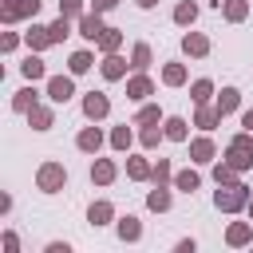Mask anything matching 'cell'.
<instances>
[{"label": "cell", "instance_id": "obj_13", "mask_svg": "<svg viewBox=\"0 0 253 253\" xmlns=\"http://www.w3.org/2000/svg\"><path fill=\"white\" fill-rule=\"evenodd\" d=\"M75 146H79L83 154H99V146H103V130H99V126H83L79 138H75Z\"/></svg>", "mask_w": 253, "mask_h": 253}, {"label": "cell", "instance_id": "obj_2", "mask_svg": "<svg viewBox=\"0 0 253 253\" xmlns=\"http://www.w3.org/2000/svg\"><path fill=\"white\" fill-rule=\"evenodd\" d=\"M225 162H229L233 170H249V166H253V134H249V130H241V134L229 138Z\"/></svg>", "mask_w": 253, "mask_h": 253}, {"label": "cell", "instance_id": "obj_29", "mask_svg": "<svg viewBox=\"0 0 253 253\" xmlns=\"http://www.w3.org/2000/svg\"><path fill=\"white\" fill-rule=\"evenodd\" d=\"M119 47H123V32H119V28H107V32L99 36V51L111 55V51H119Z\"/></svg>", "mask_w": 253, "mask_h": 253}, {"label": "cell", "instance_id": "obj_7", "mask_svg": "<svg viewBox=\"0 0 253 253\" xmlns=\"http://www.w3.org/2000/svg\"><path fill=\"white\" fill-rule=\"evenodd\" d=\"M103 32H107V28H103V12H83V16H79V36H83V40L99 43Z\"/></svg>", "mask_w": 253, "mask_h": 253}, {"label": "cell", "instance_id": "obj_32", "mask_svg": "<svg viewBox=\"0 0 253 253\" xmlns=\"http://www.w3.org/2000/svg\"><path fill=\"white\" fill-rule=\"evenodd\" d=\"M150 170H154V166H150L146 158H126V174H130L134 182H146V178H150Z\"/></svg>", "mask_w": 253, "mask_h": 253}, {"label": "cell", "instance_id": "obj_9", "mask_svg": "<svg viewBox=\"0 0 253 253\" xmlns=\"http://www.w3.org/2000/svg\"><path fill=\"white\" fill-rule=\"evenodd\" d=\"M126 67H130V63H126V59H123L119 51H111V55H103V63H99V71H103V79H107V83H115V79H123V75H126Z\"/></svg>", "mask_w": 253, "mask_h": 253}, {"label": "cell", "instance_id": "obj_19", "mask_svg": "<svg viewBox=\"0 0 253 253\" xmlns=\"http://www.w3.org/2000/svg\"><path fill=\"white\" fill-rule=\"evenodd\" d=\"M36 103H40V95H36V87H32V83H28V87H20V91L12 95V111H20V115H28Z\"/></svg>", "mask_w": 253, "mask_h": 253}, {"label": "cell", "instance_id": "obj_28", "mask_svg": "<svg viewBox=\"0 0 253 253\" xmlns=\"http://www.w3.org/2000/svg\"><path fill=\"white\" fill-rule=\"evenodd\" d=\"M194 20H198V4H194V0H182V4L174 8V24H182V28H190Z\"/></svg>", "mask_w": 253, "mask_h": 253}, {"label": "cell", "instance_id": "obj_10", "mask_svg": "<svg viewBox=\"0 0 253 253\" xmlns=\"http://www.w3.org/2000/svg\"><path fill=\"white\" fill-rule=\"evenodd\" d=\"M213 154H217V150H213L210 130H206L202 138H194V142H190V162H202V166H206V162H213Z\"/></svg>", "mask_w": 253, "mask_h": 253}, {"label": "cell", "instance_id": "obj_12", "mask_svg": "<svg viewBox=\"0 0 253 253\" xmlns=\"http://www.w3.org/2000/svg\"><path fill=\"white\" fill-rule=\"evenodd\" d=\"M162 130H166V138H170V142H186V138H190V123H186L182 115L162 119Z\"/></svg>", "mask_w": 253, "mask_h": 253}, {"label": "cell", "instance_id": "obj_4", "mask_svg": "<svg viewBox=\"0 0 253 253\" xmlns=\"http://www.w3.org/2000/svg\"><path fill=\"white\" fill-rule=\"evenodd\" d=\"M40 12V0H4V8H0V16H4V24H16V20H28V16H36Z\"/></svg>", "mask_w": 253, "mask_h": 253}, {"label": "cell", "instance_id": "obj_36", "mask_svg": "<svg viewBox=\"0 0 253 253\" xmlns=\"http://www.w3.org/2000/svg\"><path fill=\"white\" fill-rule=\"evenodd\" d=\"M47 32H51V43H63V40L71 36V20H67V16H59L55 24H47Z\"/></svg>", "mask_w": 253, "mask_h": 253}, {"label": "cell", "instance_id": "obj_6", "mask_svg": "<svg viewBox=\"0 0 253 253\" xmlns=\"http://www.w3.org/2000/svg\"><path fill=\"white\" fill-rule=\"evenodd\" d=\"M75 95V79L71 75H47V99L51 103H67Z\"/></svg>", "mask_w": 253, "mask_h": 253}, {"label": "cell", "instance_id": "obj_31", "mask_svg": "<svg viewBox=\"0 0 253 253\" xmlns=\"http://www.w3.org/2000/svg\"><path fill=\"white\" fill-rule=\"evenodd\" d=\"M130 67L134 71H146L150 67V43H134L130 47Z\"/></svg>", "mask_w": 253, "mask_h": 253}, {"label": "cell", "instance_id": "obj_20", "mask_svg": "<svg viewBox=\"0 0 253 253\" xmlns=\"http://www.w3.org/2000/svg\"><path fill=\"white\" fill-rule=\"evenodd\" d=\"M115 229H119V237H123V241H138V237H142V221H138L134 213L119 217V225H115Z\"/></svg>", "mask_w": 253, "mask_h": 253}, {"label": "cell", "instance_id": "obj_18", "mask_svg": "<svg viewBox=\"0 0 253 253\" xmlns=\"http://www.w3.org/2000/svg\"><path fill=\"white\" fill-rule=\"evenodd\" d=\"M20 71H24V79H28V83H36V79H47V67H43V59H40V51H32V55L20 63Z\"/></svg>", "mask_w": 253, "mask_h": 253}, {"label": "cell", "instance_id": "obj_22", "mask_svg": "<svg viewBox=\"0 0 253 253\" xmlns=\"http://www.w3.org/2000/svg\"><path fill=\"white\" fill-rule=\"evenodd\" d=\"M28 123H32V130H47V126L55 123V115H51V107H40V103H36V107L28 111Z\"/></svg>", "mask_w": 253, "mask_h": 253}, {"label": "cell", "instance_id": "obj_37", "mask_svg": "<svg viewBox=\"0 0 253 253\" xmlns=\"http://www.w3.org/2000/svg\"><path fill=\"white\" fill-rule=\"evenodd\" d=\"M134 123H138V126H154V123H162V111H158L154 103H146V107L134 115Z\"/></svg>", "mask_w": 253, "mask_h": 253}, {"label": "cell", "instance_id": "obj_48", "mask_svg": "<svg viewBox=\"0 0 253 253\" xmlns=\"http://www.w3.org/2000/svg\"><path fill=\"white\" fill-rule=\"evenodd\" d=\"M249 217H253V198H249Z\"/></svg>", "mask_w": 253, "mask_h": 253}, {"label": "cell", "instance_id": "obj_21", "mask_svg": "<svg viewBox=\"0 0 253 253\" xmlns=\"http://www.w3.org/2000/svg\"><path fill=\"white\" fill-rule=\"evenodd\" d=\"M225 241L229 245H249L253 241V221H233L229 233H225Z\"/></svg>", "mask_w": 253, "mask_h": 253}, {"label": "cell", "instance_id": "obj_43", "mask_svg": "<svg viewBox=\"0 0 253 253\" xmlns=\"http://www.w3.org/2000/svg\"><path fill=\"white\" fill-rule=\"evenodd\" d=\"M119 0H91V12H111Z\"/></svg>", "mask_w": 253, "mask_h": 253}, {"label": "cell", "instance_id": "obj_42", "mask_svg": "<svg viewBox=\"0 0 253 253\" xmlns=\"http://www.w3.org/2000/svg\"><path fill=\"white\" fill-rule=\"evenodd\" d=\"M4 249H8V253H16V249H20V237H16V233H12V229H8V233H4Z\"/></svg>", "mask_w": 253, "mask_h": 253}, {"label": "cell", "instance_id": "obj_11", "mask_svg": "<svg viewBox=\"0 0 253 253\" xmlns=\"http://www.w3.org/2000/svg\"><path fill=\"white\" fill-rule=\"evenodd\" d=\"M182 51L194 55V59H202V55H210V40H206L202 32H186V36H182Z\"/></svg>", "mask_w": 253, "mask_h": 253}, {"label": "cell", "instance_id": "obj_47", "mask_svg": "<svg viewBox=\"0 0 253 253\" xmlns=\"http://www.w3.org/2000/svg\"><path fill=\"white\" fill-rule=\"evenodd\" d=\"M134 4H138V8H154L158 0H134Z\"/></svg>", "mask_w": 253, "mask_h": 253}, {"label": "cell", "instance_id": "obj_16", "mask_svg": "<svg viewBox=\"0 0 253 253\" xmlns=\"http://www.w3.org/2000/svg\"><path fill=\"white\" fill-rule=\"evenodd\" d=\"M217 8H221V16L229 24H241L249 16V0H217Z\"/></svg>", "mask_w": 253, "mask_h": 253}, {"label": "cell", "instance_id": "obj_38", "mask_svg": "<svg viewBox=\"0 0 253 253\" xmlns=\"http://www.w3.org/2000/svg\"><path fill=\"white\" fill-rule=\"evenodd\" d=\"M170 178H174L170 162H166V158H158V162H154V170H150V182H154V186H166Z\"/></svg>", "mask_w": 253, "mask_h": 253}, {"label": "cell", "instance_id": "obj_33", "mask_svg": "<svg viewBox=\"0 0 253 253\" xmlns=\"http://www.w3.org/2000/svg\"><path fill=\"white\" fill-rule=\"evenodd\" d=\"M210 95H213V83L210 79H194L190 83V99L194 103H210Z\"/></svg>", "mask_w": 253, "mask_h": 253}, {"label": "cell", "instance_id": "obj_35", "mask_svg": "<svg viewBox=\"0 0 253 253\" xmlns=\"http://www.w3.org/2000/svg\"><path fill=\"white\" fill-rule=\"evenodd\" d=\"M237 174H241V170H233L229 162H217V166H213V182H217V186H233Z\"/></svg>", "mask_w": 253, "mask_h": 253}, {"label": "cell", "instance_id": "obj_45", "mask_svg": "<svg viewBox=\"0 0 253 253\" xmlns=\"http://www.w3.org/2000/svg\"><path fill=\"white\" fill-rule=\"evenodd\" d=\"M194 249H198L194 237H182V241H178V253H194Z\"/></svg>", "mask_w": 253, "mask_h": 253}, {"label": "cell", "instance_id": "obj_26", "mask_svg": "<svg viewBox=\"0 0 253 253\" xmlns=\"http://www.w3.org/2000/svg\"><path fill=\"white\" fill-rule=\"evenodd\" d=\"M198 186H202L198 170H178V174H174V190H182V194H194Z\"/></svg>", "mask_w": 253, "mask_h": 253}, {"label": "cell", "instance_id": "obj_15", "mask_svg": "<svg viewBox=\"0 0 253 253\" xmlns=\"http://www.w3.org/2000/svg\"><path fill=\"white\" fill-rule=\"evenodd\" d=\"M213 107H217V115H221V119H225V115H233V111L241 107V91H237V87H221V95H217V103H213Z\"/></svg>", "mask_w": 253, "mask_h": 253}, {"label": "cell", "instance_id": "obj_24", "mask_svg": "<svg viewBox=\"0 0 253 253\" xmlns=\"http://www.w3.org/2000/svg\"><path fill=\"white\" fill-rule=\"evenodd\" d=\"M111 217H115V206L111 202H91V210H87V221L91 225H107Z\"/></svg>", "mask_w": 253, "mask_h": 253}, {"label": "cell", "instance_id": "obj_5", "mask_svg": "<svg viewBox=\"0 0 253 253\" xmlns=\"http://www.w3.org/2000/svg\"><path fill=\"white\" fill-rule=\"evenodd\" d=\"M83 115H87L91 123L107 119V115H111V99H107L103 91H87V95H83Z\"/></svg>", "mask_w": 253, "mask_h": 253}, {"label": "cell", "instance_id": "obj_44", "mask_svg": "<svg viewBox=\"0 0 253 253\" xmlns=\"http://www.w3.org/2000/svg\"><path fill=\"white\" fill-rule=\"evenodd\" d=\"M47 253H71L67 241H47Z\"/></svg>", "mask_w": 253, "mask_h": 253}, {"label": "cell", "instance_id": "obj_30", "mask_svg": "<svg viewBox=\"0 0 253 253\" xmlns=\"http://www.w3.org/2000/svg\"><path fill=\"white\" fill-rule=\"evenodd\" d=\"M162 83L166 87H182L186 83V63H166L162 67Z\"/></svg>", "mask_w": 253, "mask_h": 253}, {"label": "cell", "instance_id": "obj_8", "mask_svg": "<svg viewBox=\"0 0 253 253\" xmlns=\"http://www.w3.org/2000/svg\"><path fill=\"white\" fill-rule=\"evenodd\" d=\"M150 95H154V79H150V75L138 71L134 79H126V99H130V103H142V99H150Z\"/></svg>", "mask_w": 253, "mask_h": 253}, {"label": "cell", "instance_id": "obj_25", "mask_svg": "<svg viewBox=\"0 0 253 253\" xmlns=\"http://www.w3.org/2000/svg\"><path fill=\"white\" fill-rule=\"evenodd\" d=\"M95 67V55L91 51H71V59H67V71L71 75H83V71H91Z\"/></svg>", "mask_w": 253, "mask_h": 253}, {"label": "cell", "instance_id": "obj_1", "mask_svg": "<svg viewBox=\"0 0 253 253\" xmlns=\"http://www.w3.org/2000/svg\"><path fill=\"white\" fill-rule=\"evenodd\" d=\"M213 206H217L221 213L249 210V186H241V182H233V186H221V190L213 194Z\"/></svg>", "mask_w": 253, "mask_h": 253}, {"label": "cell", "instance_id": "obj_46", "mask_svg": "<svg viewBox=\"0 0 253 253\" xmlns=\"http://www.w3.org/2000/svg\"><path fill=\"white\" fill-rule=\"evenodd\" d=\"M241 126L253 134V107H249V111H241Z\"/></svg>", "mask_w": 253, "mask_h": 253}, {"label": "cell", "instance_id": "obj_14", "mask_svg": "<svg viewBox=\"0 0 253 253\" xmlns=\"http://www.w3.org/2000/svg\"><path fill=\"white\" fill-rule=\"evenodd\" d=\"M115 174H119V170H115L111 158H95V162H91V182H95V186H111Z\"/></svg>", "mask_w": 253, "mask_h": 253}, {"label": "cell", "instance_id": "obj_27", "mask_svg": "<svg viewBox=\"0 0 253 253\" xmlns=\"http://www.w3.org/2000/svg\"><path fill=\"white\" fill-rule=\"evenodd\" d=\"M146 210H154V213H166V210H170V194H166V186H154V190L146 194Z\"/></svg>", "mask_w": 253, "mask_h": 253}, {"label": "cell", "instance_id": "obj_3", "mask_svg": "<svg viewBox=\"0 0 253 253\" xmlns=\"http://www.w3.org/2000/svg\"><path fill=\"white\" fill-rule=\"evenodd\" d=\"M36 186H40L43 194H59V190L67 186V170H63V162H43L40 174H36Z\"/></svg>", "mask_w": 253, "mask_h": 253}, {"label": "cell", "instance_id": "obj_39", "mask_svg": "<svg viewBox=\"0 0 253 253\" xmlns=\"http://www.w3.org/2000/svg\"><path fill=\"white\" fill-rule=\"evenodd\" d=\"M138 138H142V146H158V142L166 138V130L154 123V126H142V134H138Z\"/></svg>", "mask_w": 253, "mask_h": 253}, {"label": "cell", "instance_id": "obj_40", "mask_svg": "<svg viewBox=\"0 0 253 253\" xmlns=\"http://www.w3.org/2000/svg\"><path fill=\"white\" fill-rule=\"evenodd\" d=\"M59 16H67V20L83 16V0H59Z\"/></svg>", "mask_w": 253, "mask_h": 253}, {"label": "cell", "instance_id": "obj_34", "mask_svg": "<svg viewBox=\"0 0 253 253\" xmlns=\"http://www.w3.org/2000/svg\"><path fill=\"white\" fill-rule=\"evenodd\" d=\"M130 142H134V134H130V126H126V123L111 130V146H115V150H130Z\"/></svg>", "mask_w": 253, "mask_h": 253}, {"label": "cell", "instance_id": "obj_23", "mask_svg": "<svg viewBox=\"0 0 253 253\" xmlns=\"http://www.w3.org/2000/svg\"><path fill=\"white\" fill-rule=\"evenodd\" d=\"M221 123V115H217V107H206V103H198V115H194V126H202V130H213Z\"/></svg>", "mask_w": 253, "mask_h": 253}, {"label": "cell", "instance_id": "obj_17", "mask_svg": "<svg viewBox=\"0 0 253 253\" xmlns=\"http://www.w3.org/2000/svg\"><path fill=\"white\" fill-rule=\"evenodd\" d=\"M24 43H28L32 51H43V47H51V32L40 28V24H32V28L24 32Z\"/></svg>", "mask_w": 253, "mask_h": 253}, {"label": "cell", "instance_id": "obj_41", "mask_svg": "<svg viewBox=\"0 0 253 253\" xmlns=\"http://www.w3.org/2000/svg\"><path fill=\"white\" fill-rule=\"evenodd\" d=\"M0 47H4V51H16V47H20V36H16V32H4Z\"/></svg>", "mask_w": 253, "mask_h": 253}]
</instances>
